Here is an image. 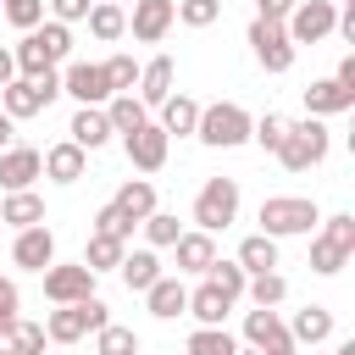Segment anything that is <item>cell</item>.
<instances>
[{
    "instance_id": "6da1fadb",
    "label": "cell",
    "mask_w": 355,
    "mask_h": 355,
    "mask_svg": "<svg viewBox=\"0 0 355 355\" xmlns=\"http://www.w3.org/2000/svg\"><path fill=\"white\" fill-rule=\"evenodd\" d=\"M327 144H333L327 122H322V116H305V122H288V133L277 139L272 155L283 161V172H311V166L327 161Z\"/></svg>"
},
{
    "instance_id": "7a4b0ae2",
    "label": "cell",
    "mask_w": 355,
    "mask_h": 355,
    "mask_svg": "<svg viewBox=\"0 0 355 355\" xmlns=\"http://www.w3.org/2000/svg\"><path fill=\"white\" fill-rule=\"evenodd\" d=\"M194 139H200V144H211V150H239V144H250V111H244L239 100L200 105Z\"/></svg>"
},
{
    "instance_id": "3957f363",
    "label": "cell",
    "mask_w": 355,
    "mask_h": 355,
    "mask_svg": "<svg viewBox=\"0 0 355 355\" xmlns=\"http://www.w3.org/2000/svg\"><path fill=\"white\" fill-rule=\"evenodd\" d=\"M55 94H61V67H50V72H39V78H11V83L0 89V111H6L11 122H28V116L50 111Z\"/></svg>"
},
{
    "instance_id": "277c9868",
    "label": "cell",
    "mask_w": 355,
    "mask_h": 355,
    "mask_svg": "<svg viewBox=\"0 0 355 355\" xmlns=\"http://www.w3.org/2000/svg\"><path fill=\"white\" fill-rule=\"evenodd\" d=\"M255 222H261V233H272V239H294V233H311V227L322 222V211H316V200L272 194V200H261Z\"/></svg>"
},
{
    "instance_id": "5b68a950",
    "label": "cell",
    "mask_w": 355,
    "mask_h": 355,
    "mask_svg": "<svg viewBox=\"0 0 355 355\" xmlns=\"http://www.w3.org/2000/svg\"><path fill=\"white\" fill-rule=\"evenodd\" d=\"M111 322V311H105V300H72V305H55L50 316H44V338L50 344H78V338H89L94 327H105Z\"/></svg>"
},
{
    "instance_id": "8992f818",
    "label": "cell",
    "mask_w": 355,
    "mask_h": 355,
    "mask_svg": "<svg viewBox=\"0 0 355 355\" xmlns=\"http://www.w3.org/2000/svg\"><path fill=\"white\" fill-rule=\"evenodd\" d=\"M239 216V178H205L194 194V227L200 233H222Z\"/></svg>"
},
{
    "instance_id": "52a82bcc",
    "label": "cell",
    "mask_w": 355,
    "mask_h": 355,
    "mask_svg": "<svg viewBox=\"0 0 355 355\" xmlns=\"http://www.w3.org/2000/svg\"><path fill=\"white\" fill-rule=\"evenodd\" d=\"M333 22H338V6L333 0H294V11L283 17V33L294 44H322L333 33Z\"/></svg>"
},
{
    "instance_id": "ba28073f",
    "label": "cell",
    "mask_w": 355,
    "mask_h": 355,
    "mask_svg": "<svg viewBox=\"0 0 355 355\" xmlns=\"http://www.w3.org/2000/svg\"><path fill=\"white\" fill-rule=\"evenodd\" d=\"M250 50H255V61H261V72H288L294 67V39L283 33V22H250Z\"/></svg>"
},
{
    "instance_id": "9c48e42d",
    "label": "cell",
    "mask_w": 355,
    "mask_h": 355,
    "mask_svg": "<svg viewBox=\"0 0 355 355\" xmlns=\"http://www.w3.org/2000/svg\"><path fill=\"white\" fill-rule=\"evenodd\" d=\"M61 94H72L78 105H105L111 100L105 67L100 61H61Z\"/></svg>"
},
{
    "instance_id": "30bf717a",
    "label": "cell",
    "mask_w": 355,
    "mask_h": 355,
    "mask_svg": "<svg viewBox=\"0 0 355 355\" xmlns=\"http://www.w3.org/2000/svg\"><path fill=\"white\" fill-rule=\"evenodd\" d=\"M94 294V272L83 261H67V266H44V300L50 305H72V300H89Z\"/></svg>"
},
{
    "instance_id": "8fae6325",
    "label": "cell",
    "mask_w": 355,
    "mask_h": 355,
    "mask_svg": "<svg viewBox=\"0 0 355 355\" xmlns=\"http://www.w3.org/2000/svg\"><path fill=\"white\" fill-rule=\"evenodd\" d=\"M178 22V0H133V17H128V33L139 44H161Z\"/></svg>"
},
{
    "instance_id": "7c38bea8",
    "label": "cell",
    "mask_w": 355,
    "mask_h": 355,
    "mask_svg": "<svg viewBox=\"0 0 355 355\" xmlns=\"http://www.w3.org/2000/svg\"><path fill=\"white\" fill-rule=\"evenodd\" d=\"M122 150H128V161H133L139 172H161V166H166V150H172V139L161 133V122H144V128L122 133Z\"/></svg>"
},
{
    "instance_id": "4fadbf2b",
    "label": "cell",
    "mask_w": 355,
    "mask_h": 355,
    "mask_svg": "<svg viewBox=\"0 0 355 355\" xmlns=\"http://www.w3.org/2000/svg\"><path fill=\"white\" fill-rule=\"evenodd\" d=\"M44 178V155L33 150V144H6L0 150V189L11 194V189H33Z\"/></svg>"
},
{
    "instance_id": "5bb4252c",
    "label": "cell",
    "mask_w": 355,
    "mask_h": 355,
    "mask_svg": "<svg viewBox=\"0 0 355 355\" xmlns=\"http://www.w3.org/2000/svg\"><path fill=\"white\" fill-rule=\"evenodd\" d=\"M11 261H17L22 272H44V266L55 261V233H50L44 222H33V227H17V244H11Z\"/></svg>"
},
{
    "instance_id": "9a60e30c",
    "label": "cell",
    "mask_w": 355,
    "mask_h": 355,
    "mask_svg": "<svg viewBox=\"0 0 355 355\" xmlns=\"http://www.w3.org/2000/svg\"><path fill=\"white\" fill-rule=\"evenodd\" d=\"M244 344H255V349L266 355V349H283V344H294V338H288V322H283L272 305H255V311H244Z\"/></svg>"
},
{
    "instance_id": "2e32d148",
    "label": "cell",
    "mask_w": 355,
    "mask_h": 355,
    "mask_svg": "<svg viewBox=\"0 0 355 355\" xmlns=\"http://www.w3.org/2000/svg\"><path fill=\"white\" fill-rule=\"evenodd\" d=\"M67 139H72L78 150H100V144H111V116H105V105H78L72 122H67Z\"/></svg>"
},
{
    "instance_id": "e0dca14e",
    "label": "cell",
    "mask_w": 355,
    "mask_h": 355,
    "mask_svg": "<svg viewBox=\"0 0 355 355\" xmlns=\"http://www.w3.org/2000/svg\"><path fill=\"white\" fill-rule=\"evenodd\" d=\"M172 83H178V67H172V55H150V61L139 67V83H133V89H139V100L155 111V105L172 94Z\"/></svg>"
},
{
    "instance_id": "ac0fdd59",
    "label": "cell",
    "mask_w": 355,
    "mask_h": 355,
    "mask_svg": "<svg viewBox=\"0 0 355 355\" xmlns=\"http://www.w3.org/2000/svg\"><path fill=\"white\" fill-rule=\"evenodd\" d=\"M144 305H150V316L155 322H172V316H183L189 311V288H183V277H155L150 288H144Z\"/></svg>"
},
{
    "instance_id": "d6986e66",
    "label": "cell",
    "mask_w": 355,
    "mask_h": 355,
    "mask_svg": "<svg viewBox=\"0 0 355 355\" xmlns=\"http://www.w3.org/2000/svg\"><path fill=\"white\" fill-rule=\"evenodd\" d=\"M355 105V89H344L338 78H316L311 89H305V111L311 116H344Z\"/></svg>"
},
{
    "instance_id": "ffe728a7",
    "label": "cell",
    "mask_w": 355,
    "mask_h": 355,
    "mask_svg": "<svg viewBox=\"0 0 355 355\" xmlns=\"http://www.w3.org/2000/svg\"><path fill=\"white\" fill-rule=\"evenodd\" d=\"M83 172H89V150H78L72 139H61V144L44 150V178L50 183H78Z\"/></svg>"
},
{
    "instance_id": "44dd1931",
    "label": "cell",
    "mask_w": 355,
    "mask_h": 355,
    "mask_svg": "<svg viewBox=\"0 0 355 355\" xmlns=\"http://www.w3.org/2000/svg\"><path fill=\"white\" fill-rule=\"evenodd\" d=\"M288 338H294V349L333 338V311H327V305H300V311L288 316Z\"/></svg>"
},
{
    "instance_id": "7402d4cb",
    "label": "cell",
    "mask_w": 355,
    "mask_h": 355,
    "mask_svg": "<svg viewBox=\"0 0 355 355\" xmlns=\"http://www.w3.org/2000/svg\"><path fill=\"white\" fill-rule=\"evenodd\" d=\"M227 311H233V300H227L216 283H200V288H189V311H183V316H194L200 327H222V322H227Z\"/></svg>"
},
{
    "instance_id": "603a6c76",
    "label": "cell",
    "mask_w": 355,
    "mask_h": 355,
    "mask_svg": "<svg viewBox=\"0 0 355 355\" xmlns=\"http://www.w3.org/2000/svg\"><path fill=\"white\" fill-rule=\"evenodd\" d=\"M155 111H161V133L166 139H189L194 122H200V100H189V94H166Z\"/></svg>"
},
{
    "instance_id": "cb8c5ba5",
    "label": "cell",
    "mask_w": 355,
    "mask_h": 355,
    "mask_svg": "<svg viewBox=\"0 0 355 355\" xmlns=\"http://www.w3.org/2000/svg\"><path fill=\"white\" fill-rule=\"evenodd\" d=\"M172 255H178V272H205L211 261H216V233H178V244H172Z\"/></svg>"
},
{
    "instance_id": "d4e9b609",
    "label": "cell",
    "mask_w": 355,
    "mask_h": 355,
    "mask_svg": "<svg viewBox=\"0 0 355 355\" xmlns=\"http://www.w3.org/2000/svg\"><path fill=\"white\" fill-rule=\"evenodd\" d=\"M111 205H116L128 222H144V216L155 211V183H150V178H128V183L111 194Z\"/></svg>"
},
{
    "instance_id": "484cf974",
    "label": "cell",
    "mask_w": 355,
    "mask_h": 355,
    "mask_svg": "<svg viewBox=\"0 0 355 355\" xmlns=\"http://www.w3.org/2000/svg\"><path fill=\"white\" fill-rule=\"evenodd\" d=\"M116 272H122V283H128L133 294H144V288L161 277V255H155L150 244H144V250H122V266H116Z\"/></svg>"
},
{
    "instance_id": "4316f807",
    "label": "cell",
    "mask_w": 355,
    "mask_h": 355,
    "mask_svg": "<svg viewBox=\"0 0 355 355\" xmlns=\"http://www.w3.org/2000/svg\"><path fill=\"white\" fill-rule=\"evenodd\" d=\"M0 222H6V227H33V222H44V200H39L33 189H11V194L0 200Z\"/></svg>"
},
{
    "instance_id": "83f0119b",
    "label": "cell",
    "mask_w": 355,
    "mask_h": 355,
    "mask_svg": "<svg viewBox=\"0 0 355 355\" xmlns=\"http://www.w3.org/2000/svg\"><path fill=\"white\" fill-rule=\"evenodd\" d=\"M244 272H277V239L272 233H250L239 239V255H233Z\"/></svg>"
},
{
    "instance_id": "f1b7e54d",
    "label": "cell",
    "mask_w": 355,
    "mask_h": 355,
    "mask_svg": "<svg viewBox=\"0 0 355 355\" xmlns=\"http://www.w3.org/2000/svg\"><path fill=\"white\" fill-rule=\"evenodd\" d=\"M83 22H89V33H94L100 44H111V39H122V33H128V11H122V6H111V0H94Z\"/></svg>"
},
{
    "instance_id": "f546056e",
    "label": "cell",
    "mask_w": 355,
    "mask_h": 355,
    "mask_svg": "<svg viewBox=\"0 0 355 355\" xmlns=\"http://www.w3.org/2000/svg\"><path fill=\"white\" fill-rule=\"evenodd\" d=\"M105 116H111V133H133V128L150 122V105L139 94H111L105 100Z\"/></svg>"
},
{
    "instance_id": "4dcf8cb0",
    "label": "cell",
    "mask_w": 355,
    "mask_h": 355,
    "mask_svg": "<svg viewBox=\"0 0 355 355\" xmlns=\"http://www.w3.org/2000/svg\"><path fill=\"white\" fill-rule=\"evenodd\" d=\"M11 61H17V78H39V72H50V67H55V61H50V50H44V39H39L33 28H28V33H22V44L11 50Z\"/></svg>"
},
{
    "instance_id": "1f68e13d",
    "label": "cell",
    "mask_w": 355,
    "mask_h": 355,
    "mask_svg": "<svg viewBox=\"0 0 355 355\" xmlns=\"http://www.w3.org/2000/svg\"><path fill=\"white\" fill-rule=\"evenodd\" d=\"M122 250H128L122 239H111V233H89V250H83V266H89L94 277H100V272H116V266H122Z\"/></svg>"
},
{
    "instance_id": "d6a6232c",
    "label": "cell",
    "mask_w": 355,
    "mask_h": 355,
    "mask_svg": "<svg viewBox=\"0 0 355 355\" xmlns=\"http://www.w3.org/2000/svg\"><path fill=\"white\" fill-rule=\"evenodd\" d=\"M244 294H250V305H272V311H277V305L288 300V277H283V272H250V277H244Z\"/></svg>"
},
{
    "instance_id": "836d02e7",
    "label": "cell",
    "mask_w": 355,
    "mask_h": 355,
    "mask_svg": "<svg viewBox=\"0 0 355 355\" xmlns=\"http://www.w3.org/2000/svg\"><path fill=\"white\" fill-rule=\"evenodd\" d=\"M0 344H6L11 355H44V344H50V338H44V322H11Z\"/></svg>"
},
{
    "instance_id": "e575fe53",
    "label": "cell",
    "mask_w": 355,
    "mask_h": 355,
    "mask_svg": "<svg viewBox=\"0 0 355 355\" xmlns=\"http://www.w3.org/2000/svg\"><path fill=\"white\" fill-rule=\"evenodd\" d=\"M94 355H139V333L122 322H105L94 327Z\"/></svg>"
},
{
    "instance_id": "d590c367",
    "label": "cell",
    "mask_w": 355,
    "mask_h": 355,
    "mask_svg": "<svg viewBox=\"0 0 355 355\" xmlns=\"http://www.w3.org/2000/svg\"><path fill=\"white\" fill-rule=\"evenodd\" d=\"M139 227H144V244H150V250H172V244H178V233H183V222H178L172 211H150Z\"/></svg>"
},
{
    "instance_id": "8d00e7d4",
    "label": "cell",
    "mask_w": 355,
    "mask_h": 355,
    "mask_svg": "<svg viewBox=\"0 0 355 355\" xmlns=\"http://www.w3.org/2000/svg\"><path fill=\"white\" fill-rule=\"evenodd\" d=\"M189 355H239V338L227 327H194L189 333Z\"/></svg>"
},
{
    "instance_id": "74e56055",
    "label": "cell",
    "mask_w": 355,
    "mask_h": 355,
    "mask_svg": "<svg viewBox=\"0 0 355 355\" xmlns=\"http://www.w3.org/2000/svg\"><path fill=\"white\" fill-rule=\"evenodd\" d=\"M344 261H349V250H338L327 233H316V239H311V272H316V277H333V272H344Z\"/></svg>"
},
{
    "instance_id": "f35d334b",
    "label": "cell",
    "mask_w": 355,
    "mask_h": 355,
    "mask_svg": "<svg viewBox=\"0 0 355 355\" xmlns=\"http://www.w3.org/2000/svg\"><path fill=\"white\" fill-rule=\"evenodd\" d=\"M200 277H205V283H216V288H222L227 300H239V294H244V277H250V272H244L239 261H222V255H216V261H211V266H205Z\"/></svg>"
},
{
    "instance_id": "ab89813d",
    "label": "cell",
    "mask_w": 355,
    "mask_h": 355,
    "mask_svg": "<svg viewBox=\"0 0 355 355\" xmlns=\"http://www.w3.org/2000/svg\"><path fill=\"white\" fill-rule=\"evenodd\" d=\"M39 39H44V50H50V61L61 67V61H72V28L67 22H55V17H44L39 28H33Z\"/></svg>"
},
{
    "instance_id": "60d3db41",
    "label": "cell",
    "mask_w": 355,
    "mask_h": 355,
    "mask_svg": "<svg viewBox=\"0 0 355 355\" xmlns=\"http://www.w3.org/2000/svg\"><path fill=\"white\" fill-rule=\"evenodd\" d=\"M100 67H105L111 94H133V83H139V61H133V55H111V61H100Z\"/></svg>"
},
{
    "instance_id": "b9f144b4",
    "label": "cell",
    "mask_w": 355,
    "mask_h": 355,
    "mask_svg": "<svg viewBox=\"0 0 355 355\" xmlns=\"http://www.w3.org/2000/svg\"><path fill=\"white\" fill-rule=\"evenodd\" d=\"M288 133V116H277V111H266V116H250V139L261 144V150H277V139Z\"/></svg>"
},
{
    "instance_id": "7bdbcfd3",
    "label": "cell",
    "mask_w": 355,
    "mask_h": 355,
    "mask_svg": "<svg viewBox=\"0 0 355 355\" xmlns=\"http://www.w3.org/2000/svg\"><path fill=\"white\" fill-rule=\"evenodd\" d=\"M222 17V0H178V22L183 28H211Z\"/></svg>"
},
{
    "instance_id": "ee69618b",
    "label": "cell",
    "mask_w": 355,
    "mask_h": 355,
    "mask_svg": "<svg viewBox=\"0 0 355 355\" xmlns=\"http://www.w3.org/2000/svg\"><path fill=\"white\" fill-rule=\"evenodd\" d=\"M0 11H6V22L22 28V33L44 22V0H0Z\"/></svg>"
},
{
    "instance_id": "f6af8a7d",
    "label": "cell",
    "mask_w": 355,
    "mask_h": 355,
    "mask_svg": "<svg viewBox=\"0 0 355 355\" xmlns=\"http://www.w3.org/2000/svg\"><path fill=\"white\" fill-rule=\"evenodd\" d=\"M133 227H139V222H128V216H122L111 200L94 211V233H111V239H122V244H128V239H133Z\"/></svg>"
},
{
    "instance_id": "bcb514c9",
    "label": "cell",
    "mask_w": 355,
    "mask_h": 355,
    "mask_svg": "<svg viewBox=\"0 0 355 355\" xmlns=\"http://www.w3.org/2000/svg\"><path fill=\"white\" fill-rule=\"evenodd\" d=\"M89 6H94V0H44V17H55V22H67V28H72V22H83V17H89Z\"/></svg>"
},
{
    "instance_id": "7dc6e473",
    "label": "cell",
    "mask_w": 355,
    "mask_h": 355,
    "mask_svg": "<svg viewBox=\"0 0 355 355\" xmlns=\"http://www.w3.org/2000/svg\"><path fill=\"white\" fill-rule=\"evenodd\" d=\"M17 305H22V294H17V283H11V277H0V338H6V327L17 322Z\"/></svg>"
},
{
    "instance_id": "c3c4849f",
    "label": "cell",
    "mask_w": 355,
    "mask_h": 355,
    "mask_svg": "<svg viewBox=\"0 0 355 355\" xmlns=\"http://www.w3.org/2000/svg\"><path fill=\"white\" fill-rule=\"evenodd\" d=\"M288 11H294V0H255V17L261 22H283Z\"/></svg>"
},
{
    "instance_id": "681fc988",
    "label": "cell",
    "mask_w": 355,
    "mask_h": 355,
    "mask_svg": "<svg viewBox=\"0 0 355 355\" xmlns=\"http://www.w3.org/2000/svg\"><path fill=\"white\" fill-rule=\"evenodd\" d=\"M333 78H338V83H344V89H355V50H349V55H344V61H338V72H333Z\"/></svg>"
},
{
    "instance_id": "f907efd6",
    "label": "cell",
    "mask_w": 355,
    "mask_h": 355,
    "mask_svg": "<svg viewBox=\"0 0 355 355\" xmlns=\"http://www.w3.org/2000/svg\"><path fill=\"white\" fill-rule=\"evenodd\" d=\"M11 78H17V61H11V50H6V44H0V89H6V83H11Z\"/></svg>"
},
{
    "instance_id": "816d5d0a",
    "label": "cell",
    "mask_w": 355,
    "mask_h": 355,
    "mask_svg": "<svg viewBox=\"0 0 355 355\" xmlns=\"http://www.w3.org/2000/svg\"><path fill=\"white\" fill-rule=\"evenodd\" d=\"M11 139H17V122H11V116H6V111H0V150H6V144H11Z\"/></svg>"
},
{
    "instance_id": "f5cc1de1",
    "label": "cell",
    "mask_w": 355,
    "mask_h": 355,
    "mask_svg": "<svg viewBox=\"0 0 355 355\" xmlns=\"http://www.w3.org/2000/svg\"><path fill=\"white\" fill-rule=\"evenodd\" d=\"M338 355H355V338H344V344H338Z\"/></svg>"
},
{
    "instance_id": "db71d44e",
    "label": "cell",
    "mask_w": 355,
    "mask_h": 355,
    "mask_svg": "<svg viewBox=\"0 0 355 355\" xmlns=\"http://www.w3.org/2000/svg\"><path fill=\"white\" fill-rule=\"evenodd\" d=\"M266 355H300V349H294V344H283V349H266Z\"/></svg>"
},
{
    "instance_id": "11a10c76",
    "label": "cell",
    "mask_w": 355,
    "mask_h": 355,
    "mask_svg": "<svg viewBox=\"0 0 355 355\" xmlns=\"http://www.w3.org/2000/svg\"><path fill=\"white\" fill-rule=\"evenodd\" d=\"M0 355H11V349H6V344H0Z\"/></svg>"
},
{
    "instance_id": "9f6ffc18",
    "label": "cell",
    "mask_w": 355,
    "mask_h": 355,
    "mask_svg": "<svg viewBox=\"0 0 355 355\" xmlns=\"http://www.w3.org/2000/svg\"><path fill=\"white\" fill-rule=\"evenodd\" d=\"M111 6H122V0H111Z\"/></svg>"
},
{
    "instance_id": "6f0895ef",
    "label": "cell",
    "mask_w": 355,
    "mask_h": 355,
    "mask_svg": "<svg viewBox=\"0 0 355 355\" xmlns=\"http://www.w3.org/2000/svg\"><path fill=\"white\" fill-rule=\"evenodd\" d=\"M333 6H338V0H333Z\"/></svg>"
}]
</instances>
